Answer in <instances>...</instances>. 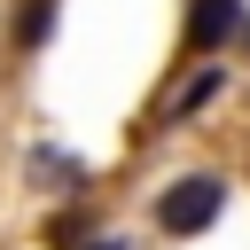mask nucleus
<instances>
[{"mask_svg":"<svg viewBox=\"0 0 250 250\" xmlns=\"http://www.w3.org/2000/svg\"><path fill=\"white\" fill-rule=\"evenodd\" d=\"M219 203H227V180H219V172H188V180L164 188L156 227H164V234H203V227L219 219Z\"/></svg>","mask_w":250,"mask_h":250,"instance_id":"nucleus-1","label":"nucleus"},{"mask_svg":"<svg viewBox=\"0 0 250 250\" xmlns=\"http://www.w3.org/2000/svg\"><path fill=\"white\" fill-rule=\"evenodd\" d=\"M234 31H242V0H188V47L195 55L227 47Z\"/></svg>","mask_w":250,"mask_h":250,"instance_id":"nucleus-2","label":"nucleus"},{"mask_svg":"<svg viewBox=\"0 0 250 250\" xmlns=\"http://www.w3.org/2000/svg\"><path fill=\"white\" fill-rule=\"evenodd\" d=\"M47 31H55V0H23V23H16V39H23V47H39Z\"/></svg>","mask_w":250,"mask_h":250,"instance_id":"nucleus-3","label":"nucleus"},{"mask_svg":"<svg viewBox=\"0 0 250 250\" xmlns=\"http://www.w3.org/2000/svg\"><path fill=\"white\" fill-rule=\"evenodd\" d=\"M211 94H219V70H203V78H195V86H180V102H172V109H180V117H188V109H203V102H211Z\"/></svg>","mask_w":250,"mask_h":250,"instance_id":"nucleus-4","label":"nucleus"},{"mask_svg":"<svg viewBox=\"0 0 250 250\" xmlns=\"http://www.w3.org/2000/svg\"><path fill=\"white\" fill-rule=\"evenodd\" d=\"M86 250H125V242H117V234H94V242H86Z\"/></svg>","mask_w":250,"mask_h":250,"instance_id":"nucleus-5","label":"nucleus"}]
</instances>
